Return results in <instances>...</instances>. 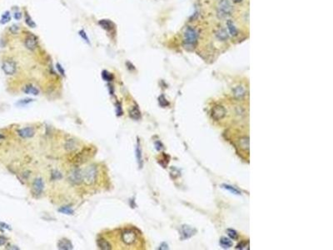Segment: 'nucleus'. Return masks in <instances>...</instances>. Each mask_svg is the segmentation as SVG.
Masks as SVG:
<instances>
[{
	"label": "nucleus",
	"mask_w": 333,
	"mask_h": 250,
	"mask_svg": "<svg viewBox=\"0 0 333 250\" xmlns=\"http://www.w3.org/2000/svg\"><path fill=\"white\" fill-rule=\"evenodd\" d=\"M233 11V7L231 6L229 0H220L217 5V13L221 18L231 15Z\"/></svg>",
	"instance_id": "nucleus-2"
},
{
	"label": "nucleus",
	"mask_w": 333,
	"mask_h": 250,
	"mask_svg": "<svg viewBox=\"0 0 333 250\" xmlns=\"http://www.w3.org/2000/svg\"><path fill=\"white\" fill-rule=\"evenodd\" d=\"M246 245H247V243L246 242V241H243V242H241L240 243H239L238 245L237 246V249H246Z\"/></svg>",
	"instance_id": "nucleus-33"
},
{
	"label": "nucleus",
	"mask_w": 333,
	"mask_h": 250,
	"mask_svg": "<svg viewBox=\"0 0 333 250\" xmlns=\"http://www.w3.org/2000/svg\"><path fill=\"white\" fill-rule=\"evenodd\" d=\"M9 29H10V31H11L12 34H18V32H19V26H18V25H15V24H13V26L10 27V28H9Z\"/></svg>",
	"instance_id": "nucleus-31"
},
{
	"label": "nucleus",
	"mask_w": 333,
	"mask_h": 250,
	"mask_svg": "<svg viewBox=\"0 0 333 250\" xmlns=\"http://www.w3.org/2000/svg\"><path fill=\"white\" fill-rule=\"evenodd\" d=\"M13 17H14V19L16 20H19V19H21V18H22V13L20 12H15L14 14H13Z\"/></svg>",
	"instance_id": "nucleus-36"
},
{
	"label": "nucleus",
	"mask_w": 333,
	"mask_h": 250,
	"mask_svg": "<svg viewBox=\"0 0 333 250\" xmlns=\"http://www.w3.org/2000/svg\"><path fill=\"white\" fill-rule=\"evenodd\" d=\"M155 145H156V148H157L158 150H161V149H162V148H163V144H161L160 142H156Z\"/></svg>",
	"instance_id": "nucleus-39"
},
{
	"label": "nucleus",
	"mask_w": 333,
	"mask_h": 250,
	"mask_svg": "<svg viewBox=\"0 0 333 250\" xmlns=\"http://www.w3.org/2000/svg\"><path fill=\"white\" fill-rule=\"evenodd\" d=\"M102 79H103L104 80H106V81H111L112 78H113L112 74L109 73L108 71H102Z\"/></svg>",
	"instance_id": "nucleus-29"
},
{
	"label": "nucleus",
	"mask_w": 333,
	"mask_h": 250,
	"mask_svg": "<svg viewBox=\"0 0 333 250\" xmlns=\"http://www.w3.org/2000/svg\"><path fill=\"white\" fill-rule=\"evenodd\" d=\"M182 234L184 235V238H190L193 234H194V230H193V228H191L190 226H182Z\"/></svg>",
	"instance_id": "nucleus-16"
},
{
	"label": "nucleus",
	"mask_w": 333,
	"mask_h": 250,
	"mask_svg": "<svg viewBox=\"0 0 333 250\" xmlns=\"http://www.w3.org/2000/svg\"><path fill=\"white\" fill-rule=\"evenodd\" d=\"M222 188L228 190V191H230L231 193L237 194V195L241 194V192H240L237 189H236V188H234V187H232V186L231 185H228V184H222Z\"/></svg>",
	"instance_id": "nucleus-24"
},
{
	"label": "nucleus",
	"mask_w": 333,
	"mask_h": 250,
	"mask_svg": "<svg viewBox=\"0 0 333 250\" xmlns=\"http://www.w3.org/2000/svg\"><path fill=\"white\" fill-rule=\"evenodd\" d=\"M99 24L101 25V26L104 28V29H106V30H111L112 29V28H113V23H111L110 21H108V20H101L100 22H99Z\"/></svg>",
	"instance_id": "nucleus-21"
},
{
	"label": "nucleus",
	"mask_w": 333,
	"mask_h": 250,
	"mask_svg": "<svg viewBox=\"0 0 333 250\" xmlns=\"http://www.w3.org/2000/svg\"><path fill=\"white\" fill-rule=\"evenodd\" d=\"M10 19H11V16H10L9 12H5L4 14L2 15L0 23H2V24H5V23H8L10 21Z\"/></svg>",
	"instance_id": "nucleus-25"
},
{
	"label": "nucleus",
	"mask_w": 333,
	"mask_h": 250,
	"mask_svg": "<svg viewBox=\"0 0 333 250\" xmlns=\"http://www.w3.org/2000/svg\"><path fill=\"white\" fill-rule=\"evenodd\" d=\"M234 93H235L234 94L236 95V97H237V98H242V97H243V96L245 95V89H244L242 87H241V86H238V87H237L234 89Z\"/></svg>",
	"instance_id": "nucleus-23"
},
{
	"label": "nucleus",
	"mask_w": 333,
	"mask_h": 250,
	"mask_svg": "<svg viewBox=\"0 0 333 250\" xmlns=\"http://www.w3.org/2000/svg\"><path fill=\"white\" fill-rule=\"evenodd\" d=\"M220 244L223 249H229L232 246V242L226 237H222L220 239Z\"/></svg>",
	"instance_id": "nucleus-17"
},
{
	"label": "nucleus",
	"mask_w": 333,
	"mask_h": 250,
	"mask_svg": "<svg viewBox=\"0 0 333 250\" xmlns=\"http://www.w3.org/2000/svg\"><path fill=\"white\" fill-rule=\"evenodd\" d=\"M57 247L59 249L63 250H70L72 249V244L71 243V242L67 239H63L59 240V242L57 243Z\"/></svg>",
	"instance_id": "nucleus-11"
},
{
	"label": "nucleus",
	"mask_w": 333,
	"mask_h": 250,
	"mask_svg": "<svg viewBox=\"0 0 333 250\" xmlns=\"http://www.w3.org/2000/svg\"><path fill=\"white\" fill-rule=\"evenodd\" d=\"M216 37L217 39H219L221 41H226L228 38V34L224 28H221V29H218V31L216 33Z\"/></svg>",
	"instance_id": "nucleus-15"
},
{
	"label": "nucleus",
	"mask_w": 333,
	"mask_h": 250,
	"mask_svg": "<svg viewBox=\"0 0 333 250\" xmlns=\"http://www.w3.org/2000/svg\"><path fill=\"white\" fill-rule=\"evenodd\" d=\"M58 211L62 213H64V214H68V215H71L73 213V210L70 207L68 206H65V207H62L58 209Z\"/></svg>",
	"instance_id": "nucleus-26"
},
{
	"label": "nucleus",
	"mask_w": 333,
	"mask_h": 250,
	"mask_svg": "<svg viewBox=\"0 0 333 250\" xmlns=\"http://www.w3.org/2000/svg\"><path fill=\"white\" fill-rule=\"evenodd\" d=\"M52 177H53V179H59V178H62V175H61V174L59 173V172H57V171H53V174H52Z\"/></svg>",
	"instance_id": "nucleus-32"
},
{
	"label": "nucleus",
	"mask_w": 333,
	"mask_h": 250,
	"mask_svg": "<svg viewBox=\"0 0 333 250\" xmlns=\"http://www.w3.org/2000/svg\"><path fill=\"white\" fill-rule=\"evenodd\" d=\"M57 70H58V71L60 72V73L62 74V75H64V70L63 69L62 66H61L59 64H57Z\"/></svg>",
	"instance_id": "nucleus-38"
},
{
	"label": "nucleus",
	"mask_w": 333,
	"mask_h": 250,
	"mask_svg": "<svg viewBox=\"0 0 333 250\" xmlns=\"http://www.w3.org/2000/svg\"><path fill=\"white\" fill-rule=\"evenodd\" d=\"M2 68H3L4 72L6 74L13 75V74L15 73L16 69H17V65H16L15 62H13V61L6 60L3 63Z\"/></svg>",
	"instance_id": "nucleus-8"
},
{
	"label": "nucleus",
	"mask_w": 333,
	"mask_h": 250,
	"mask_svg": "<svg viewBox=\"0 0 333 250\" xmlns=\"http://www.w3.org/2000/svg\"><path fill=\"white\" fill-rule=\"evenodd\" d=\"M65 148H66V149L68 150V151H72V150L76 149V148H77V146H76V143L74 142V140H72V139H69L68 141H67L66 145H65Z\"/></svg>",
	"instance_id": "nucleus-22"
},
{
	"label": "nucleus",
	"mask_w": 333,
	"mask_h": 250,
	"mask_svg": "<svg viewBox=\"0 0 333 250\" xmlns=\"http://www.w3.org/2000/svg\"><path fill=\"white\" fill-rule=\"evenodd\" d=\"M117 115H122V109L119 104H118V108H117Z\"/></svg>",
	"instance_id": "nucleus-40"
},
{
	"label": "nucleus",
	"mask_w": 333,
	"mask_h": 250,
	"mask_svg": "<svg viewBox=\"0 0 333 250\" xmlns=\"http://www.w3.org/2000/svg\"><path fill=\"white\" fill-rule=\"evenodd\" d=\"M4 138V135H2V134H1V133H0V140H1V139H3V138Z\"/></svg>",
	"instance_id": "nucleus-42"
},
{
	"label": "nucleus",
	"mask_w": 333,
	"mask_h": 250,
	"mask_svg": "<svg viewBox=\"0 0 333 250\" xmlns=\"http://www.w3.org/2000/svg\"><path fill=\"white\" fill-rule=\"evenodd\" d=\"M79 34L81 35V37H82L83 39H85V41H87V43H89V41H88V38H87V36L86 35V34H85V32H84V31H83V30L80 31Z\"/></svg>",
	"instance_id": "nucleus-35"
},
{
	"label": "nucleus",
	"mask_w": 333,
	"mask_h": 250,
	"mask_svg": "<svg viewBox=\"0 0 333 250\" xmlns=\"http://www.w3.org/2000/svg\"><path fill=\"white\" fill-rule=\"evenodd\" d=\"M25 46L29 50H34L38 46V38L34 34L28 35L25 39Z\"/></svg>",
	"instance_id": "nucleus-9"
},
{
	"label": "nucleus",
	"mask_w": 333,
	"mask_h": 250,
	"mask_svg": "<svg viewBox=\"0 0 333 250\" xmlns=\"http://www.w3.org/2000/svg\"><path fill=\"white\" fill-rule=\"evenodd\" d=\"M136 158H137V163H138V165H139V168H141L143 167V161L142 149H141V146H140V143H139V141H137V144Z\"/></svg>",
	"instance_id": "nucleus-13"
},
{
	"label": "nucleus",
	"mask_w": 333,
	"mask_h": 250,
	"mask_svg": "<svg viewBox=\"0 0 333 250\" xmlns=\"http://www.w3.org/2000/svg\"><path fill=\"white\" fill-rule=\"evenodd\" d=\"M25 22H26V23L28 25L29 27H31V28H34V27L36 26V24L34 23V21L32 20V19H31L30 17L28 16V14H26V18H25Z\"/></svg>",
	"instance_id": "nucleus-30"
},
{
	"label": "nucleus",
	"mask_w": 333,
	"mask_h": 250,
	"mask_svg": "<svg viewBox=\"0 0 333 250\" xmlns=\"http://www.w3.org/2000/svg\"><path fill=\"white\" fill-rule=\"evenodd\" d=\"M97 244L100 249L102 250H111L112 249V246L107 241L106 239H99L97 241Z\"/></svg>",
	"instance_id": "nucleus-12"
},
{
	"label": "nucleus",
	"mask_w": 333,
	"mask_h": 250,
	"mask_svg": "<svg viewBox=\"0 0 333 250\" xmlns=\"http://www.w3.org/2000/svg\"><path fill=\"white\" fill-rule=\"evenodd\" d=\"M227 234H228V235H229L232 239H238V234H237V233L235 231V230H233V229H227Z\"/></svg>",
	"instance_id": "nucleus-28"
},
{
	"label": "nucleus",
	"mask_w": 333,
	"mask_h": 250,
	"mask_svg": "<svg viewBox=\"0 0 333 250\" xmlns=\"http://www.w3.org/2000/svg\"><path fill=\"white\" fill-rule=\"evenodd\" d=\"M239 146L240 148L244 150V151H248L249 149V138L248 137H243L242 138H240L239 141Z\"/></svg>",
	"instance_id": "nucleus-14"
},
{
	"label": "nucleus",
	"mask_w": 333,
	"mask_h": 250,
	"mask_svg": "<svg viewBox=\"0 0 333 250\" xmlns=\"http://www.w3.org/2000/svg\"><path fill=\"white\" fill-rule=\"evenodd\" d=\"M183 40H184L186 45L193 47L197 42V31L193 28H191V27H187L185 32H184Z\"/></svg>",
	"instance_id": "nucleus-3"
},
{
	"label": "nucleus",
	"mask_w": 333,
	"mask_h": 250,
	"mask_svg": "<svg viewBox=\"0 0 333 250\" xmlns=\"http://www.w3.org/2000/svg\"><path fill=\"white\" fill-rule=\"evenodd\" d=\"M233 3H235V4H240V3H242L243 0H231Z\"/></svg>",
	"instance_id": "nucleus-41"
},
{
	"label": "nucleus",
	"mask_w": 333,
	"mask_h": 250,
	"mask_svg": "<svg viewBox=\"0 0 333 250\" xmlns=\"http://www.w3.org/2000/svg\"><path fill=\"white\" fill-rule=\"evenodd\" d=\"M32 100L33 99H23V100H21V101H19V103H18V104H21V105H25V104H27V103H28L32 102Z\"/></svg>",
	"instance_id": "nucleus-34"
},
{
	"label": "nucleus",
	"mask_w": 333,
	"mask_h": 250,
	"mask_svg": "<svg viewBox=\"0 0 333 250\" xmlns=\"http://www.w3.org/2000/svg\"><path fill=\"white\" fill-rule=\"evenodd\" d=\"M158 102H159V104L161 105L162 107H166L167 106L169 103H168V102L166 101V99H165V97L163 96V95H161L160 97L158 98Z\"/></svg>",
	"instance_id": "nucleus-27"
},
{
	"label": "nucleus",
	"mask_w": 333,
	"mask_h": 250,
	"mask_svg": "<svg viewBox=\"0 0 333 250\" xmlns=\"http://www.w3.org/2000/svg\"><path fill=\"white\" fill-rule=\"evenodd\" d=\"M68 180L72 184H80L83 182V171L80 168H74L68 174Z\"/></svg>",
	"instance_id": "nucleus-4"
},
{
	"label": "nucleus",
	"mask_w": 333,
	"mask_h": 250,
	"mask_svg": "<svg viewBox=\"0 0 333 250\" xmlns=\"http://www.w3.org/2000/svg\"><path fill=\"white\" fill-rule=\"evenodd\" d=\"M7 242V239L4 236H0V246H3Z\"/></svg>",
	"instance_id": "nucleus-37"
},
{
	"label": "nucleus",
	"mask_w": 333,
	"mask_h": 250,
	"mask_svg": "<svg viewBox=\"0 0 333 250\" xmlns=\"http://www.w3.org/2000/svg\"><path fill=\"white\" fill-rule=\"evenodd\" d=\"M129 115H130V117L133 118V119H135V120H137V119H139L141 118L140 111H139V109L137 107H133V109H131V111H130Z\"/></svg>",
	"instance_id": "nucleus-18"
},
{
	"label": "nucleus",
	"mask_w": 333,
	"mask_h": 250,
	"mask_svg": "<svg viewBox=\"0 0 333 250\" xmlns=\"http://www.w3.org/2000/svg\"><path fill=\"white\" fill-rule=\"evenodd\" d=\"M19 135L20 137H22L23 138H32L34 136L35 131L33 128L31 127H28V128H24V129H19L18 131Z\"/></svg>",
	"instance_id": "nucleus-10"
},
{
	"label": "nucleus",
	"mask_w": 333,
	"mask_h": 250,
	"mask_svg": "<svg viewBox=\"0 0 333 250\" xmlns=\"http://www.w3.org/2000/svg\"><path fill=\"white\" fill-rule=\"evenodd\" d=\"M44 189V183L41 178H37L34 179L32 186V192L35 196L41 195Z\"/></svg>",
	"instance_id": "nucleus-5"
},
{
	"label": "nucleus",
	"mask_w": 333,
	"mask_h": 250,
	"mask_svg": "<svg viewBox=\"0 0 333 250\" xmlns=\"http://www.w3.org/2000/svg\"><path fill=\"white\" fill-rule=\"evenodd\" d=\"M227 28H228V30H229V32H230V34H231V35L235 36V35L237 34V28L235 27V25L233 24V23L231 22V20H228V21H227Z\"/></svg>",
	"instance_id": "nucleus-20"
},
{
	"label": "nucleus",
	"mask_w": 333,
	"mask_h": 250,
	"mask_svg": "<svg viewBox=\"0 0 333 250\" xmlns=\"http://www.w3.org/2000/svg\"><path fill=\"white\" fill-rule=\"evenodd\" d=\"M122 239L126 244L131 245L136 242L137 234L132 230H125L122 234Z\"/></svg>",
	"instance_id": "nucleus-7"
},
{
	"label": "nucleus",
	"mask_w": 333,
	"mask_h": 250,
	"mask_svg": "<svg viewBox=\"0 0 333 250\" xmlns=\"http://www.w3.org/2000/svg\"><path fill=\"white\" fill-rule=\"evenodd\" d=\"M24 92L28 94H33V95H38V90L34 88L32 85H27L26 87L24 88Z\"/></svg>",
	"instance_id": "nucleus-19"
},
{
	"label": "nucleus",
	"mask_w": 333,
	"mask_h": 250,
	"mask_svg": "<svg viewBox=\"0 0 333 250\" xmlns=\"http://www.w3.org/2000/svg\"><path fill=\"white\" fill-rule=\"evenodd\" d=\"M98 177V169L95 165L87 167L83 171V181L87 185H93Z\"/></svg>",
	"instance_id": "nucleus-1"
},
{
	"label": "nucleus",
	"mask_w": 333,
	"mask_h": 250,
	"mask_svg": "<svg viewBox=\"0 0 333 250\" xmlns=\"http://www.w3.org/2000/svg\"><path fill=\"white\" fill-rule=\"evenodd\" d=\"M226 114H227V111H226L224 107L217 105V106H215L212 109V117L214 120L219 121V120L222 119L225 117Z\"/></svg>",
	"instance_id": "nucleus-6"
}]
</instances>
